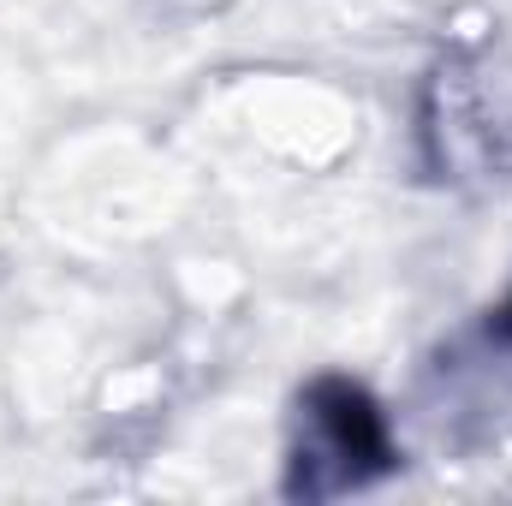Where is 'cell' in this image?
Listing matches in <instances>:
<instances>
[{"label": "cell", "mask_w": 512, "mask_h": 506, "mask_svg": "<svg viewBox=\"0 0 512 506\" xmlns=\"http://www.w3.org/2000/svg\"><path fill=\"white\" fill-rule=\"evenodd\" d=\"M507 334H512V316H507Z\"/></svg>", "instance_id": "7a4b0ae2"}, {"label": "cell", "mask_w": 512, "mask_h": 506, "mask_svg": "<svg viewBox=\"0 0 512 506\" xmlns=\"http://www.w3.org/2000/svg\"><path fill=\"white\" fill-rule=\"evenodd\" d=\"M298 489L304 495H340L370 483L387 465V435L376 405L352 381H322L304 399L298 417Z\"/></svg>", "instance_id": "6da1fadb"}]
</instances>
